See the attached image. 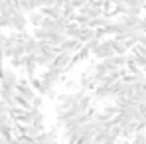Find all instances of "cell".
<instances>
[{
  "label": "cell",
  "mask_w": 146,
  "mask_h": 144,
  "mask_svg": "<svg viewBox=\"0 0 146 144\" xmlns=\"http://www.w3.org/2000/svg\"><path fill=\"white\" fill-rule=\"evenodd\" d=\"M65 71L63 69H57V67H46V71L42 73V81L48 85V87H55L63 81Z\"/></svg>",
  "instance_id": "obj_1"
},
{
  "label": "cell",
  "mask_w": 146,
  "mask_h": 144,
  "mask_svg": "<svg viewBox=\"0 0 146 144\" xmlns=\"http://www.w3.org/2000/svg\"><path fill=\"white\" fill-rule=\"evenodd\" d=\"M91 55H93L95 59H99V61H103V59H107V57L115 55V49H113L111 40H101V42H99V46L91 51Z\"/></svg>",
  "instance_id": "obj_2"
},
{
  "label": "cell",
  "mask_w": 146,
  "mask_h": 144,
  "mask_svg": "<svg viewBox=\"0 0 146 144\" xmlns=\"http://www.w3.org/2000/svg\"><path fill=\"white\" fill-rule=\"evenodd\" d=\"M73 55H75L73 49H61V51L55 55L51 67H57V69H63V71H65L67 65H71V63H73Z\"/></svg>",
  "instance_id": "obj_3"
},
{
  "label": "cell",
  "mask_w": 146,
  "mask_h": 144,
  "mask_svg": "<svg viewBox=\"0 0 146 144\" xmlns=\"http://www.w3.org/2000/svg\"><path fill=\"white\" fill-rule=\"evenodd\" d=\"M91 95H93V101L105 103V101H109V99H115V91H113L111 85H95V89H93Z\"/></svg>",
  "instance_id": "obj_4"
},
{
  "label": "cell",
  "mask_w": 146,
  "mask_h": 144,
  "mask_svg": "<svg viewBox=\"0 0 146 144\" xmlns=\"http://www.w3.org/2000/svg\"><path fill=\"white\" fill-rule=\"evenodd\" d=\"M18 81H20V77H18L14 67H6L4 69V75H2V87L4 89H16Z\"/></svg>",
  "instance_id": "obj_5"
},
{
  "label": "cell",
  "mask_w": 146,
  "mask_h": 144,
  "mask_svg": "<svg viewBox=\"0 0 146 144\" xmlns=\"http://www.w3.org/2000/svg\"><path fill=\"white\" fill-rule=\"evenodd\" d=\"M28 24H30L28 14H26L24 10H16L14 16H12V30H16V32H24L26 28H28Z\"/></svg>",
  "instance_id": "obj_6"
},
{
  "label": "cell",
  "mask_w": 146,
  "mask_h": 144,
  "mask_svg": "<svg viewBox=\"0 0 146 144\" xmlns=\"http://www.w3.org/2000/svg\"><path fill=\"white\" fill-rule=\"evenodd\" d=\"M119 126H121V138L132 140V136H134V132H136V128H138V122H136V120H122Z\"/></svg>",
  "instance_id": "obj_7"
},
{
  "label": "cell",
  "mask_w": 146,
  "mask_h": 144,
  "mask_svg": "<svg viewBox=\"0 0 146 144\" xmlns=\"http://www.w3.org/2000/svg\"><path fill=\"white\" fill-rule=\"evenodd\" d=\"M57 130H59V126H55V128H51V130H48V128H46L42 134H38L36 142H55V140L59 138Z\"/></svg>",
  "instance_id": "obj_8"
},
{
  "label": "cell",
  "mask_w": 146,
  "mask_h": 144,
  "mask_svg": "<svg viewBox=\"0 0 146 144\" xmlns=\"http://www.w3.org/2000/svg\"><path fill=\"white\" fill-rule=\"evenodd\" d=\"M89 55H91V48H89L87 44H83L81 48H79L77 51H75V55H73V63L77 65V63H81V61H85V59H87Z\"/></svg>",
  "instance_id": "obj_9"
},
{
  "label": "cell",
  "mask_w": 146,
  "mask_h": 144,
  "mask_svg": "<svg viewBox=\"0 0 146 144\" xmlns=\"http://www.w3.org/2000/svg\"><path fill=\"white\" fill-rule=\"evenodd\" d=\"M44 18H46V14L38 8V10H32V12H28V20H30V26H42V22H44Z\"/></svg>",
  "instance_id": "obj_10"
},
{
  "label": "cell",
  "mask_w": 146,
  "mask_h": 144,
  "mask_svg": "<svg viewBox=\"0 0 146 144\" xmlns=\"http://www.w3.org/2000/svg\"><path fill=\"white\" fill-rule=\"evenodd\" d=\"M111 44H113V49H115V53H128V51H130V46H128V42H126V40L113 38V40H111Z\"/></svg>",
  "instance_id": "obj_11"
},
{
  "label": "cell",
  "mask_w": 146,
  "mask_h": 144,
  "mask_svg": "<svg viewBox=\"0 0 146 144\" xmlns=\"http://www.w3.org/2000/svg\"><path fill=\"white\" fill-rule=\"evenodd\" d=\"M77 12H79V8L73 4L71 0H67V2H65V6H63V16H65V18H69V20H75V14H77Z\"/></svg>",
  "instance_id": "obj_12"
},
{
  "label": "cell",
  "mask_w": 146,
  "mask_h": 144,
  "mask_svg": "<svg viewBox=\"0 0 146 144\" xmlns=\"http://www.w3.org/2000/svg\"><path fill=\"white\" fill-rule=\"evenodd\" d=\"M24 63H26V55H22V57H10V65L14 67V69H24Z\"/></svg>",
  "instance_id": "obj_13"
},
{
  "label": "cell",
  "mask_w": 146,
  "mask_h": 144,
  "mask_svg": "<svg viewBox=\"0 0 146 144\" xmlns=\"http://www.w3.org/2000/svg\"><path fill=\"white\" fill-rule=\"evenodd\" d=\"M132 142L134 144H144L146 142V130H136L134 136H132Z\"/></svg>",
  "instance_id": "obj_14"
},
{
  "label": "cell",
  "mask_w": 146,
  "mask_h": 144,
  "mask_svg": "<svg viewBox=\"0 0 146 144\" xmlns=\"http://www.w3.org/2000/svg\"><path fill=\"white\" fill-rule=\"evenodd\" d=\"M65 89H69V91H77V89H81L79 79H69V81H65Z\"/></svg>",
  "instance_id": "obj_15"
},
{
  "label": "cell",
  "mask_w": 146,
  "mask_h": 144,
  "mask_svg": "<svg viewBox=\"0 0 146 144\" xmlns=\"http://www.w3.org/2000/svg\"><path fill=\"white\" fill-rule=\"evenodd\" d=\"M44 99H46V97H44V95H40V93H38V95L34 97V101H32V107H38V109H44Z\"/></svg>",
  "instance_id": "obj_16"
},
{
  "label": "cell",
  "mask_w": 146,
  "mask_h": 144,
  "mask_svg": "<svg viewBox=\"0 0 146 144\" xmlns=\"http://www.w3.org/2000/svg\"><path fill=\"white\" fill-rule=\"evenodd\" d=\"M0 26H2V28H8V30H12V18L0 16Z\"/></svg>",
  "instance_id": "obj_17"
},
{
  "label": "cell",
  "mask_w": 146,
  "mask_h": 144,
  "mask_svg": "<svg viewBox=\"0 0 146 144\" xmlns=\"http://www.w3.org/2000/svg\"><path fill=\"white\" fill-rule=\"evenodd\" d=\"M55 4V0H40V8H44V6H53Z\"/></svg>",
  "instance_id": "obj_18"
},
{
  "label": "cell",
  "mask_w": 146,
  "mask_h": 144,
  "mask_svg": "<svg viewBox=\"0 0 146 144\" xmlns=\"http://www.w3.org/2000/svg\"><path fill=\"white\" fill-rule=\"evenodd\" d=\"M71 2L75 4V6H77V8H81L83 4H87V2H91V0H71Z\"/></svg>",
  "instance_id": "obj_19"
},
{
  "label": "cell",
  "mask_w": 146,
  "mask_h": 144,
  "mask_svg": "<svg viewBox=\"0 0 146 144\" xmlns=\"http://www.w3.org/2000/svg\"><path fill=\"white\" fill-rule=\"evenodd\" d=\"M2 30H4V28H2V26H0V34H2Z\"/></svg>",
  "instance_id": "obj_20"
}]
</instances>
